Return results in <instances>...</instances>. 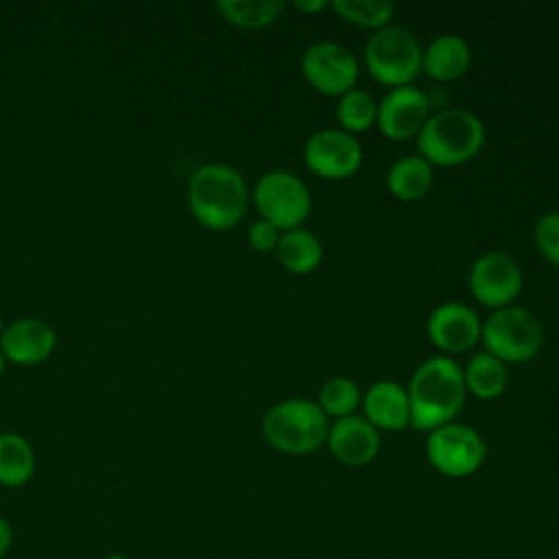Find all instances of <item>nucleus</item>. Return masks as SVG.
Returning a JSON list of instances; mask_svg holds the SVG:
<instances>
[{
  "label": "nucleus",
  "instance_id": "1",
  "mask_svg": "<svg viewBox=\"0 0 559 559\" xmlns=\"http://www.w3.org/2000/svg\"><path fill=\"white\" fill-rule=\"evenodd\" d=\"M411 404V426L415 430H435L454 421L465 404L463 369L445 354L419 362L406 386Z\"/></svg>",
  "mask_w": 559,
  "mask_h": 559
},
{
  "label": "nucleus",
  "instance_id": "2",
  "mask_svg": "<svg viewBox=\"0 0 559 559\" xmlns=\"http://www.w3.org/2000/svg\"><path fill=\"white\" fill-rule=\"evenodd\" d=\"M249 205V188L242 173L229 164H201L188 179V207L207 229L236 227Z\"/></svg>",
  "mask_w": 559,
  "mask_h": 559
},
{
  "label": "nucleus",
  "instance_id": "3",
  "mask_svg": "<svg viewBox=\"0 0 559 559\" xmlns=\"http://www.w3.org/2000/svg\"><path fill=\"white\" fill-rule=\"evenodd\" d=\"M485 144L483 120L461 107H448L428 116L417 133L419 155L428 164L456 166L472 159Z\"/></svg>",
  "mask_w": 559,
  "mask_h": 559
},
{
  "label": "nucleus",
  "instance_id": "4",
  "mask_svg": "<svg viewBox=\"0 0 559 559\" xmlns=\"http://www.w3.org/2000/svg\"><path fill=\"white\" fill-rule=\"evenodd\" d=\"M330 419L317 400L286 397L262 417L264 441L286 454H310L328 441Z\"/></svg>",
  "mask_w": 559,
  "mask_h": 559
},
{
  "label": "nucleus",
  "instance_id": "5",
  "mask_svg": "<svg viewBox=\"0 0 559 559\" xmlns=\"http://www.w3.org/2000/svg\"><path fill=\"white\" fill-rule=\"evenodd\" d=\"M424 48L417 35L404 26L386 24L367 39L365 66L369 74L391 87L411 85L421 72Z\"/></svg>",
  "mask_w": 559,
  "mask_h": 559
},
{
  "label": "nucleus",
  "instance_id": "6",
  "mask_svg": "<svg viewBox=\"0 0 559 559\" xmlns=\"http://www.w3.org/2000/svg\"><path fill=\"white\" fill-rule=\"evenodd\" d=\"M485 352L502 362H524L533 358L544 343V328L537 314L524 306L496 308L480 328Z\"/></svg>",
  "mask_w": 559,
  "mask_h": 559
},
{
  "label": "nucleus",
  "instance_id": "7",
  "mask_svg": "<svg viewBox=\"0 0 559 559\" xmlns=\"http://www.w3.org/2000/svg\"><path fill=\"white\" fill-rule=\"evenodd\" d=\"M253 205L260 218L275 225L280 231L299 227L312 207V197L306 181L284 168L266 170L253 186Z\"/></svg>",
  "mask_w": 559,
  "mask_h": 559
},
{
  "label": "nucleus",
  "instance_id": "8",
  "mask_svg": "<svg viewBox=\"0 0 559 559\" xmlns=\"http://www.w3.org/2000/svg\"><path fill=\"white\" fill-rule=\"evenodd\" d=\"M487 454L483 437L467 424L450 421L428 432L426 456L445 476L461 478L474 474Z\"/></svg>",
  "mask_w": 559,
  "mask_h": 559
},
{
  "label": "nucleus",
  "instance_id": "9",
  "mask_svg": "<svg viewBox=\"0 0 559 559\" xmlns=\"http://www.w3.org/2000/svg\"><path fill=\"white\" fill-rule=\"evenodd\" d=\"M301 72L314 90L330 96H341L356 87L358 59L341 41L321 39L304 50Z\"/></svg>",
  "mask_w": 559,
  "mask_h": 559
},
{
  "label": "nucleus",
  "instance_id": "10",
  "mask_svg": "<svg viewBox=\"0 0 559 559\" xmlns=\"http://www.w3.org/2000/svg\"><path fill=\"white\" fill-rule=\"evenodd\" d=\"M304 164L319 177L345 179L360 168L362 144L341 127H325L306 140Z\"/></svg>",
  "mask_w": 559,
  "mask_h": 559
},
{
  "label": "nucleus",
  "instance_id": "11",
  "mask_svg": "<svg viewBox=\"0 0 559 559\" xmlns=\"http://www.w3.org/2000/svg\"><path fill=\"white\" fill-rule=\"evenodd\" d=\"M467 282L476 301L489 308H504L522 290V269L504 251H485L472 262Z\"/></svg>",
  "mask_w": 559,
  "mask_h": 559
},
{
  "label": "nucleus",
  "instance_id": "12",
  "mask_svg": "<svg viewBox=\"0 0 559 559\" xmlns=\"http://www.w3.org/2000/svg\"><path fill=\"white\" fill-rule=\"evenodd\" d=\"M430 116L428 96L415 85L391 87L378 103L376 124L391 140H408L417 135Z\"/></svg>",
  "mask_w": 559,
  "mask_h": 559
},
{
  "label": "nucleus",
  "instance_id": "13",
  "mask_svg": "<svg viewBox=\"0 0 559 559\" xmlns=\"http://www.w3.org/2000/svg\"><path fill=\"white\" fill-rule=\"evenodd\" d=\"M483 321L476 310L463 301H443L428 314V336L443 354L472 349L480 341Z\"/></svg>",
  "mask_w": 559,
  "mask_h": 559
},
{
  "label": "nucleus",
  "instance_id": "14",
  "mask_svg": "<svg viewBox=\"0 0 559 559\" xmlns=\"http://www.w3.org/2000/svg\"><path fill=\"white\" fill-rule=\"evenodd\" d=\"M57 347L55 328L39 317H20L4 325L0 349L9 362L31 367L52 356Z\"/></svg>",
  "mask_w": 559,
  "mask_h": 559
},
{
  "label": "nucleus",
  "instance_id": "15",
  "mask_svg": "<svg viewBox=\"0 0 559 559\" xmlns=\"http://www.w3.org/2000/svg\"><path fill=\"white\" fill-rule=\"evenodd\" d=\"M325 443L336 461L349 467H360L376 459L380 450V432L362 415H347L330 424Z\"/></svg>",
  "mask_w": 559,
  "mask_h": 559
},
{
  "label": "nucleus",
  "instance_id": "16",
  "mask_svg": "<svg viewBox=\"0 0 559 559\" xmlns=\"http://www.w3.org/2000/svg\"><path fill=\"white\" fill-rule=\"evenodd\" d=\"M362 417L378 430H402L411 424L406 386L395 380H376L362 393Z\"/></svg>",
  "mask_w": 559,
  "mask_h": 559
},
{
  "label": "nucleus",
  "instance_id": "17",
  "mask_svg": "<svg viewBox=\"0 0 559 559\" xmlns=\"http://www.w3.org/2000/svg\"><path fill=\"white\" fill-rule=\"evenodd\" d=\"M472 63L469 44L454 33L437 35L428 48H424L421 70L435 81H452L467 72Z\"/></svg>",
  "mask_w": 559,
  "mask_h": 559
},
{
  "label": "nucleus",
  "instance_id": "18",
  "mask_svg": "<svg viewBox=\"0 0 559 559\" xmlns=\"http://www.w3.org/2000/svg\"><path fill=\"white\" fill-rule=\"evenodd\" d=\"M37 456L31 441L13 430L0 432V485L9 489L24 487L33 480Z\"/></svg>",
  "mask_w": 559,
  "mask_h": 559
},
{
  "label": "nucleus",
  "instance_id": "19",
  "mask_svg": "<svg viewBox=\"0 0 559 559\" xmlns=\"http://www.w3.org/2000/svg\"><path fill=\"white\" fill-rule=\"evenodd\" d=\"M384 181L389 192L397 199H421L432 186V164H428L421 155H402L386 168Z\"/></svg>",
  "mask_w": 559,
  "mask_h": 559
},
{
  "label": "nucleus",
  "instance_id": "20",
  "mask_svg": "<svg viewBox=\"0 0 559 559\" xmlns=\"http://www.w3.org/2000/svg\"><path fill=\"white\" fill-rule=\"evenodd\" d=\"M275 251L282 266L293 273H310L319 266L323 258L321 240L306 227H293L282 231Z\"/></svg>",
  "mask_w": 559,
  "mask_h": 559
},
{
  "label": "nucleus",
  "instance_id": "21",
  "mask_svg": "<svg viewBox=\"0 0 559 559\" xmlns=\"http://www.w3.org/2000/svg\"><path fill=\"white\" fill-rule=\"evenodd\" d=\"M507 378L509 373L504 362L485 349L476 352L463 369L465 389L480 400L498 397L507 386Z\"/></svg>",
  "mask_w": 559,
  "mask_h": 559
},
{
  "label": "nucleus",
  "instance_id": "22",
  "mask_svg": "<svg viewBox=\"0 0 559 559\" xmlns=\"http://www.w3.org/2000/svg\"><path fill=\"white\" fill-rule=\"evenodd\" d=\"M216 11L238 28H264L273 24L282 11V0H218Z\"/></svg>",
  "mask_w": 559,
  "mask_h": 559
},
{
  "label": "nucleus",
  "instance_id": "23",
  "mask_svg": "<svg viewBox=\"0 0 559 559\" xmlns=\"http://www.w3.org/2000/svg\"><path fill=\"white\" fill-rule=\"evenodd\" d=\"M334 114H336V120L341 122L343 131L360 133V131H367L376 122L378 103L367 90L352 87L338 96Z\"/></svg>",
  "mask_w": 559,
  "mask_h": 559
},
{
  "label": "nucleus",
  "instance_id": "24",
  "mask_svg": "<svg viewBox=\"0 0 559 559\" xmlns=\"http://www.w3.org/2000/svg\"><path fill=\"white\" fill-rule=\"evenodd\" d=\"M362 393L358 384L352 378L345 376H334L323 382L319 389V400L317 404L323 408V413L330 417H347L354 415V411L360 406Z\"/></svg>",
  "mask_w": 559,
  "mask_h": 559
},
{
  "label": "nucleus",
  "instance_id": "25",
  "mask_svg": "<svg viewBox=\"0 0 559 559\" xmlns=\"http://www.w3.org/2000/svg\"><path fill=\"white\" fill-rule=\"evenodd\" d=\"M330 7L338 17L376 31L386 26L395 11L391 0H332Z\"/></svg>",
  "mask_w": 559,
  "mask_h": 559
},
{
  "label": "nucleus",
  "instance_id": "26",
  "mask_svg": "<svg viewBox=\"0 0 559 559\" xmlns=\"http://www.w3.org/2000/svg\"><path fill=\"white\" fill-rule=\"evenodd\" d=\"M533 242L550 264L559 266V210H550L535 221Z\"/></svg>",
  "mask_w": 559,
  "mask_h": 559
},
{
  "label": "nucleus",
  "instance_id": "27",
  "mask_svg": "<svg viewBox=\"0 0 559 559\" xmlns=\"http://www.w3.org/2000/svg\"><path fill=\"white\" fill-rule=\"evenodd\" d=\"M280 236H282V231L275 225H271L269 221H264V218L253 221L249 225V229H247V240H249V245L255 251H273V249H277Z\"/></svg>",
  "mask_w": 559,
  "mask_h": 559
},
{
  "label": "nucleus",
  "instance_id": "28",
  "mask_svg": "<svg viewBox=\"0 0 559 559\" xmlns=\"http://www.w3.org/2000/svg\"><path fill=\"white\" fill-rule=\"evenodd\" d=\"M11 546H13V526L4 515H0V559L9 555Z\"/></svg>",
  "mask_w": 559,
  "mask_h": 559
},
{
  "label": "nucleus",
  "instance_id": "29",
  "mask_svg": "<svg viewBox=\"0 0 559 559\" xmlns=\"http://www.w3.org/2000/svg\"><path fill=\"white\" fill-rule=\"evenodd\" d=\"M293 4H295V9H299L304 13H317V11H323L328 7L325 0H295Z\"/></svg>",
  "mask_w": 559,
  "mask_h": 559
},
{
  "label": "nucleus",
  "instance_id": "30",
  "mask_svg": "<svg viewBox=\"0 0 559 559\" xmlns=\"http://www.w3.org/2000/svg\"><path fill=\"white\" fill-rule=\"evenodd\" d=\"M100 559H131L129 555H122V552H107V555H103Z\"/></svg>",
  "mask_w": 559,
  "mask_h": 559
},
{
  "label": "nucleus",
  "instance_id": "31",
  "mask_svg": "<svg viewBox=\"0 0 559 559\" xmlns=\"http://www.w3.org/2000/svg\"><path fill=\"white\" fill-rule=\"evenodd\" d=\"M7 362H9V360L4 358V354H2V349H0V376H2L4 369H7Z\"/></svg>",
  "mask_w": 559,
  "mask_h": 559
},
{
  "label": "nucleus",
  "instance_id": "32",
  "mask_svg": "<svg viewBox=\"0 0 559 559\" xmlns=\"http://www.w3.org/2000/svg\"><path fill=\"white\" fill-rule=\"evenodd\" d=\"M2 330H4V323H2V314H0V334H2Z\"/></svg>",
  "mask_w": 559,
  "mask_h": 559
},
{
  "label": "nucleus",
  "instance_id": "33",
  "mask_svg": "<svg viewBox=\"0 0 559 559\" xmlns=\"http://www.w3.org/2000/svg\"><path fill=\"white\" fill-rule=\"evenodd\" d=\"M557 295H559V277H557Z\"/></svg>",
  "mask_w": 559,
  "mask_h": 559
}]
</instances>
